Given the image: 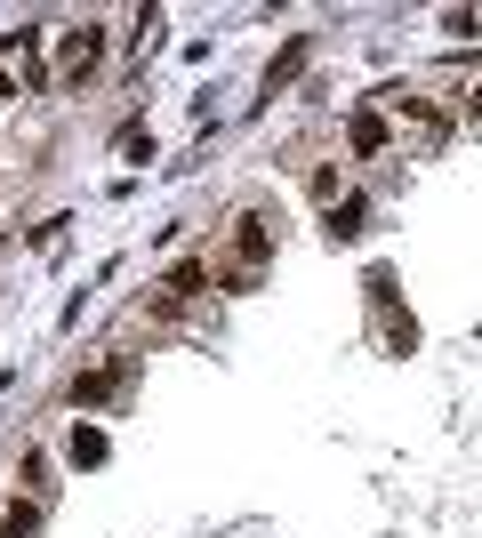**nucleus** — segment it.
<instances>
[{
	"mask_svg": "<svg viewBox=\"0 0 482 538\" xmlns=\"http://www.w3.org/2000/svg\"><path fill=\"white\" fill-rule=\"evenodd\" d=\"M354 153H362V161L386 153V121H378V113H354Z\"/></svg>",
	"mask_w": 482,
	"mask_h": 538,
	"instance_id": "4",
	"label": "nucleus"
},
{
	"mask_svg": "<svg viewBox=\"0 0 482 538\" xmlns=\"http://www.w3.org/2000/svg\"><path fill=\"white\" fill-rule=\"evenodd\" d=\"M25 490H33L41 506H49V490H57V482H49V458H41V450H25Z\"/></svg>",
	"mask_w": 482,
	"mask_h": 538,
	"instance_id": "5",
	"label": "nucleus"
},
{
	"mask_svg": "<svg viewBox=\"0 0 482 538\" xmlns=\"http://www.w3.org/2000/svg\"><path fill=\"white\" fill-rule=\"evenodd\" d=\"M378 105H386V113H402V121H418V129H426V145H442V137H450V121H458L450 105H434V97H418V89H378Z\"/></svg>",
	"mask_w": 482,
	"mask_h": 538,
	"instance_id": "2",
	"label": "nucleus"
},
{
	"mask_svg": "<svg viewBox=\"0 0 482 538\" xmlns=\"http://www.w3.org/2000/svg\"><path fill=\"white\" fill-rule=\"evenodd\" d=\"M306 57H314V41H306V33H298V41H290V49H282V57H274V73H266V89H282V81H290V73H298V65H306Z\"/></svg>",
	"mask_w": 482,
	"mask_h": 538,
	"instance_id": "3",
	"label": "nucleus"
},
{
	"mask_svg": "<svg viewBox=\"0 0 482 538\" xmlns=\"http://www.w3.org/2000/svg\"><path fill=\"white\" fill-rule=\"evenodd\" d=\"M97 73H105V25H73L65 49H57V81L81 89V81H97Z\"/></svg>",
	"mask_w": 482,
	"mask_h": 538,
	"instance_id": "1",
	"label": "nucleus"
},
{
	"mask_svg": "<svg viewBox=\"0 0 482 538\" xmlns=\"http://www.w3.org/2000/svg\"><path fill=\"white\" fill-rule=\"evenodd\" d=\"M0 105H17V81H9V73H0Z\"/></svg>",
	"mask_w": 482,
	"mask_h": 538,
	"instance_id": "6",
	"label": "nucleus"
}]
</instances>
